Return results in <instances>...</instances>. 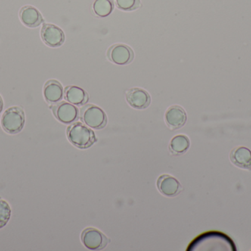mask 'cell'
I'll return each mask as SVG.
<instances>
[{
    "instance_id": "obj_1",
    "label": "cell",
    "mask_w": 251,
    "mask_h": 251,
    "mask_svg": "<svg viewBox=\"0 0 251 251\" xmlns=\"http://www.w3.org/2000/svg\"><path fill=\"white\" fill-rule=\"evenodd\" d=\"M187 251H236L235 243L231 237L221 231H207L196 237Z\"/></svg>"
},
{
    "instance_id": "obj_2",
    "label": "cell",
    "mask_w": 251,
    "mask_h": 251,
    "mask_svg": "<svg viewBox=\"0 0 251 251\" xmlns=\"http://www.w3.org/2000/svg\"><path fill=\"white\" fill-rule=\"evenodd\" d=\"M67 137L70 142L79 149L89 148L97 141L94 131L79 122L68 128Z\"/></svg>"
},
{
    "instance_id": "obj_3",
    "label": "cell",
    "mask_w": 251,
    "mask_h": 251,
    "mask_svg": "<svg viewBox=\"0 0 251 251\" xmlns=\"http://www.w3.org/2000/svg\"><path fill=\"white\" fill-rule=\"evenodd\" d=\"M25 122L24 111L20 107H12L3 113L1 124L6 132L15 134L23 129Z\"/></svg>"
},
{
    "instance_id": "obj_4",
    "label": "cell",
    "mask_w": 251,
    "mask_h": 251,
    "mask_svg": "<svg viewBox=\"0 0 251 251\" xmlns=\"http://www.w3.org/2000/svg\"><path fill=\"white\" fill-rule=\"evenodd\" d=\"M80 118L85 125L93 129H102L107 125L105 112L98 106L88 105L80 110Z\"/></svg>"
},
{
    "instance_id": "obj_5",
    "label": "cell",
    "mask_w": 251,
    "mask_h": 251,
    "mask_svg": "<svg viewBox=\"0 0 251 251\" xmlns=\"http://www.w3.org/2000/svg\"><path fill=\"white\" fill-rule=\"evenodd\" d=\"M81 239L85 247L91 251L102 250L109 243L108 239L104 234L94 228L84 230Z\"/></svg>"
},
{
    "instance_id": "obj_6",
    "label": "cell",
    "mask_w": 251,
    "mask_h": 251,
    "mask_svg": "<svg viewBox=\"0 0 251 251\" xmlns=\"http://www.w3.org/2000/svg\"><path fill=\"white\" fill-rule=\"evenodd\" d=\"M55 117L62 123L71 124L77 119L79 111L77 108L67 102H61L52 108Z\"/></svg>"
},
{
    "instance_id": "obj_7",
    "label": "cell",
    "mask_w": 251,
    "mask_h": 251,
    "mask_svg": "<svg viewBox=\"0 0 251 251\" xmlns=\"http://www.w3.org/2000/svg\"><path fill=\"white\" fill-rule=\"evenodd\" d=\"M41 37L47 45L51 47H58L63 44L65 35L58 27L51 24H46L41 29Z\"/></svg>"
},
{
    "instance_id": "obj_8",
    "label": "cell",
    "mask_w": 251,
    "mask_h": 251,
    "mask_svg": "<svg viewBox=\"0 0 251 251\" xmlns=\"http://www.w3.org/2000/svg\"><path fill=\"white\" fill-rule=\"evenodd\" d=\"M109 59L118 65H126L134 58L132 50L125 44H116L110 47L107 53Z\"/></svg>"
},
{
    "instance_id": "obj_9",
    "label": "cell",
    "mask_w": 251,
    "mask_h": 251,
    "mask_svg": "<svg viewBox=\"0 0 251 251\" xmlns=\"http://www.w3.org/2000/svg\"><path fill=\"white\" fill-rule=\"evenodd\" d=\"M156 185L159 191L167 197H175L182 190L179 181L169 175H161L158 178Z\"/></svg>"
},
{
    "instance_id": "obj_10",
    "label": "cell",
    "mask_w": 251,
    "mask_h": 251,
    "mask_svg": "<svg viewBox=\"0 0 251 251\" xmlns=\"http://www.w3.org/2000/svg\"><path fill=\"white\" fill-rule=\"evenodd\" d=\"M127 103L136 109H145L151 103V97L149 93L140 88L128 89L126 93Z\"/></svg>"
},
{
    "instance_id": "obj_11",
    "label": "cell",
    "mask_w": 251,
    "mask_h": 251,
    "mask_svg": "<svg viewBox=\"0 0 251 251\" xmlns=\"http://www.w3.org/2000/svg\"><path fill=\"white\" fill-rule=\"evenodd\" d=\"M185 111L178 106H173L167 111L165 115V122L171 129H179L187 122Z\"/></svg>"
},
{
    "instance_id": "obj_12",
    "label": "cell",
    "mask_w": 251,
    "mask_h": 251,
    "mask_svg": "<svg viewBox=\"0 0 251 251\" xmlns=\"http://www.w3.org/2000/svg\"><path fill=\"white\" fill-rule=\"evenodd\" d=\"M231 162L241 169L251 170V151L248 147H237L231 150Z\"/></svg>"
},
{
    "instance_id": "obj_13",
    "label": "cell",
    "mask_w": 251,
    "mask_h": 251,
    "mask_svg": "<svg viewBox=\"0 0 251 251\" xmlns=\"http://www.w3.org/2000/svg\"><path fill=\"white\" fill-rule=\"evenodd\" d=\"M20 19L24 25L29 28H36L44 21L40 12L32 6H25L22 8Z\"/></svg>"
},
{
    "instance_id": "obj_14",
    "label": "cell",
    "mask_w": 251,
    "mask_h": 251,
    "mask_svg": "<svg viewBox=\"0 0 251 251\" xmlns=\"http://www.w3.org/2000/svg\"><path fill=\"white\" fill-rule=\"evenodd\" d=\"M44 95L48 103H59L63 97V88L57 81H49L44 85Z\"/></svg>"
},
{
    "instance_id": "obj_15",
    "label": "cell",
    "mask_w": 251,
    "mask_h": 251,
    "mask_svg": "<svg viewBox=\"0 0 251 251\" xmlns=\"http://www.w3.org/2000/svg\"><path fill=\"white\" fill-rule=\"evenodd\" d=\"M65 98L76 106H83L88 101V94L82 88L77 86H69L65 90Z\"/></svg>"
},
{
    "instance_id": "obj_16",
    "label": "cell",
    "mask_w": 251,
    "mask_h": 251,
    "mask_svg": "<svg viewBox=\"0 0 251 251\" xmlns=\"http://www.w3.org/2000/svg\"><path fill=\"white\" fill-rule=\"evenodd\" d=\"M190 146V139L187 136L177 135L171 139L169 150L172 154L178 156L186 153Z\"/></svg>"
},
{
    "instance_id": "obj_17",
    "label": "cell",
    "mask_w": 251,
    "mask_h": 251,
    "mask_svg": "<svg viewBox=\"0 0 251 251\" xmlns=\"http://www.w3.org/2000/svg\"><path fill=\"white\" fill-rule=\"evenodd\" d=\"M94 13L100 17H107L114 9L113 0H96L93 5Z\"/></svg>"
},
{
    "instance_id": "obj_18",
    "label": "cell",
    "mask_w": 251,
    "mask_h": 251,
    "mask_svg": "<svg viewBox=\"0 0 251 251\" xmlns=\"http://www.w3.org/2000/svg\"><path fill=\"white\" fill-rule=\"evenodd\" d=\"M11 215L10 206L5 200L0 199V228L7 225Z\"/></svg>"
},
{
    "instance_id": "obj_19",
    "label": "cell",
    "mask_w": 251,
    "mask_h": 251,
    "mask_svg": "<svg viewBox=\"0 0 251 251\" xmlns=\"http://www.w3.org/2000/svg\"><path fill=\"white\" fill-rule=\"evenodd\" d=\"M116 4L121 10L131 11L140 7V0H116Z\"/></svg>"
},
{
    "instance_id": "obj_20",
    "label": "cell",
    "mask_w": 251,
    "mask_h": 251,
    "mask_svg": "<svg viewBox=\"0 0 251 251\" xmlns=\"http://www.w3.org/2000/svg\"><path fill=\"white\" fill-rule=\"evenodd\" d=\"M3 107H4V105H3L2 98H1V96H0V113L2 112Z\"/></svg>"
}]
</instances>
